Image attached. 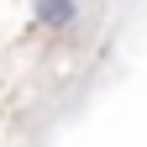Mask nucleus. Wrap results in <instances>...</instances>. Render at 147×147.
<instances>
[{
	"mask_svg": "<svg viewBox=\"0 0 147 147\" xmlns=\"http://www.w3.org/2000/svg\"><path fill=\"white\" fill-rule=\"evenodd\" d=\"M32 11H37V26H47V32L79 26V0H32Z\"/></svg>",
	"mask_w": 147,
	"mask_h": 147,
	"instance_id": "nucleus-1",
	"label": "nucleus"
}]
</instances>
